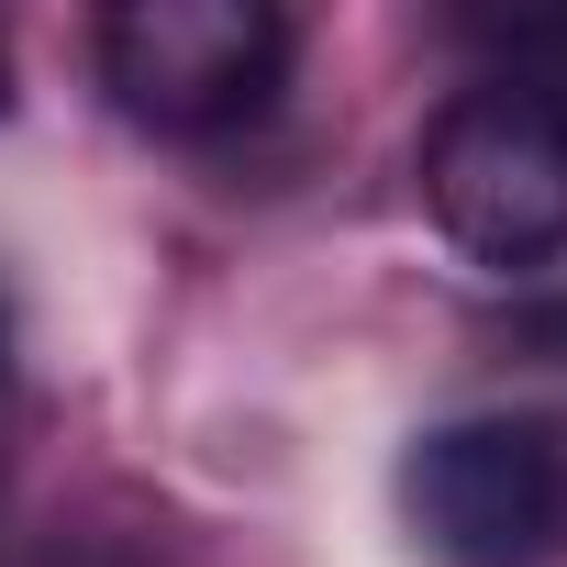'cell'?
Wrapping results in <instances>:
<instances>
[{"mask_svg":"<svg viewBox=\"0 0 567 567\" xmlns=\"http://www.w3.org/2000/svg\"><path fill=\"white\" fill-rule=\"evenodd\" d=\"M423 212L467 267H556L567 256V90L545 79H467L434 123H423Z\"/></svg>","mask_w":567,"mask_h":567,"instance_id":"cell-1","label":"cell"},{"mask_svg":"<svg viewBox=\"0 0 567 567\" xmlns=\"http://www.w3.org/2000/svg\"><path fill=\"white\" fill-rule=\"evenodd\" d=\"M301 68V23L267 0H123L101 23V90L167 145H212L278 112Z\"/></svg>","mask_w":567,"mask_h":567,"instance_id":"cell-2","label":"cell"},{"mask_svg":"<svg viewBox=\"0 0 567 567\" xmlns=\"http://www.w3.org/2000/svg\"><path fill=\"white\" fill-rule=\"evenodd\" d=\"M401 512L445 567H556L567 556V434L545 412H456L401 456Z\"/></svg>","mask_w":567,"mask_h":567,"instance_id":"cell-3","label":"cell"},{"mask_svg":"<svg viewBox=\"0 0 567 567\" xmlns=\"http://www.w3.org/2000/svg\"><path fill=\"white\" fill-rule=\"evenodd\" d=\"M512 334H523L534 357H567V301H534V312H512Z\"/></svg>","mask_w":567,"mask_h":567,"instance_id":"cell-4","label":"cell"},{"mask_svg":"<svg viewBox=\"0 0 567 567\" xmlns=\"http://www.w3.org/2000/svg\"><path fill=\"white\" fill-rule=\"evenodd\" d=\"M0 390H12V312H0Z\"/></svg>","mask_w":567,"mask_h":567,"instance_id":"cell-5","label":"cell"},{"mask_svg":"<svg viewBox=\"0 0 567 567\" xmlns=\"http://www.w3.org/2000/svg\"><path fill=\"white\" fill-rule=\"evenodd\" d=\"M0 112H12V34H0Z\"/></svg>","mask_w":567,"mask_h":567,"instance_id":"cell-6","label":"cell"}]
</instances>
